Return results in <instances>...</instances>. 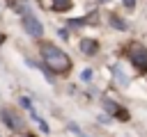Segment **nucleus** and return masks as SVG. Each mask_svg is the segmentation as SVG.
<instances>
[{
	"mask_svg": "<svg viewBox=\"0 0 147 137\" xmlns=\"http://www.w3.org/2000/svg\"><path fill=\"white\" fill-rule=\"evenodd\" d=\"M126 53H129V59L136 64L138 71H147V48H145L142 43L133 41V43L126 48Z\"/></svg>",
	"mask_w": 147,
	"mask_h": 137,
	"instance_id": "2",
	"label": "nucleus"
},
{
	"mask_svg": "<svg viewBox=\"0 0 147 137\" xmlns=\"http://www.w3.org/2000/svg\"><path fill=\"white\" fill-rule=\"evenodd\" d=\"M115 75H117V82H119V84H126V78H124V73H122L119 68H115Z\"/></svg>",
	"mask_w": 147,
	"mask_h": 137,
	"instance_id": "8",
	"label": "nucleus"
},
{
	"mask_svg": "<svg viewBox=\"0 0 147 137\" xmlns=\"http://www.w3.org/2000/svg\"><path fill=\"white\" fill-rule=\"evenodd\" d=\"M110 21H113V27H117V30H126V23H124L122 18H117V16H110Z\"/></svg>",
	"mask_w": 147,
	"mask_h": 137,
	"instance_id": "7",
	"label": "nucleus"
},
{
	"mask_svg": "<svg viewBox=\"0 0 147 137\" xmlns=\"http://www.w3.org/2000/svg\"><path fill=\"white\" fill-rule=\"evenodd\" d=\"M23 25H25V30H28V34H32V37H41V32H44V25L30 14V9L23 14Z\"/></svg>",
	"mask_w": 147,
	"mask_h": 137,
	"instance_id": "3",
	"label": "nucleus"
},
{
	"mask_svg": "<svg viewBox=\"0 0 147 137\" xmlns=\"http://www.w3.org/2000/svg\"><path fill=\"white\" fill-rule=\"evenodd\" d=\"M41 55L46 59V66L53 71V73H67L71 68V59L67 57L64 50H60L57 46L53 43H41Z\"/></svg>",
	"mask_w": 147,
	"mask_h": 137,
	"instance_id": "1",
	"label": "nucleus"
},
{
	"mask_svg": "<svg viewBox=\"0 0 147 137\" xmlns=\"http://www.w3.org/2000/svg\"><path fill=\"white\" fill-rule=\"evenodd\" d=\"M80 50H83L85 55H94V53H96V41H94V39H83V41H80Z\"/></svg>",
	"mask_w": 147,
	"mask_h": 137,
	"instance_id": "5",
	"label": "nucleus"
},
{
	"mask_svg": "<svg viewBox=\"0 0 147 137\" xmlns=\"http://www.w3.org/2000/svg\"><path fill=\"white\" fill-rule=\"evenodd\" d=\"M80 78H83V80H92V68H85V71L80 73Z\"/></svg>",
	"mask_w": 147,
	"mask_h": 137,
	"instance_id": "9",
	"label": "nucleus"
},
{
	"mask_svg": "<svg viewBox=\"0 0 147 137\" xmlns=\"http://www.w3.org/2000/svg\"><path fill=\"white\" fill-rule=\"evenodd\" d=\"M2 121H5L11 130H21V126H23V121H21L11 110H2Z\"/></svg>",
	"mask_w": 147,
	"mask_h": 137,
	"instance_id": "4",
	"label": "nucleus"
},
{
	"mask_svg": "<svg viewBox=\"0 0 147 137\" xmlns=\"http://www.w3.org/2000/svg\"><path fill=\"white\" fill-rule=\"evenodd\" d=\"M51 5H53L55 11H67V9H71V0H51Z\"/></svg>",
	"mask_w": 147,
	"mask_h": 137,
	"instance_id": "6",
	"label": "nucleus"
}]
</instances>
